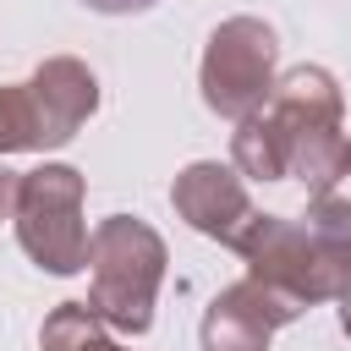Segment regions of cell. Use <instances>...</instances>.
<instances>
[{"mask_svg": "<svg viewBox=\"0 0 351 351\" xmlns=\"http://www.w3.org/2000/svg\"><path fill=\"white\" fill-rule=\"evenodd\" d=\"M285 143V176H296L313 197H329V186L346 176V137H340V88L324 66H296L285 82H274L263 104Z\"/></svg>", "mask_w": 351, "mask_h": 351, "instance_id": "6da1fadb", "label": "cell"}, {"mask_svg": "<svg viewBox=\"0 0 351 351\" xmlns=\"http://www.w3.org/2000/svg\"><path fill=\"white\" fill-rule=\"evenodd\" d=\"M88 269H93L88 307L110 329L143 335L154 324V291L165 280V241L143 219L115 214L88 236Z\"/></svg>", "mask_w": 351, "mask_h": 351, "instance_id": "7a4b0ae2", "label": "cell"}, {"mask_svg": "<svg viewBox=\"0 0 351 351\" xmlns=\"http://www.w3.org/2000/svg\"><path fill=\"white\" fill-rule=\"evenodd\" d=\"M16 236L27 258L49 274H77L88 263L82 176L71 165H38L16 186Z\"/></svg>", "mask_w": 351, "mask_h": 351, "instance_id": "3957f363", "label": "cell"}, {"mask_svg": "<svg viewBox=\"0 0 351 351\" xmlns=\"http://www.w3.org/2000/svg\"><path fill=\"white\" fill-rule=\"evenodd\" d=\"M274 93V33L258 16H230L214 27L203 55V99L208 110L247 121Z\"/></svg>", "mask_w": 351, "mask_h": 351, "instance_id": "277c9868", "label": "cell"}, {"mask_svg": "<svg viewBox=\"0 0 351 351\" xmlns=\"http://www.w3.org/2000/svg\"><path fill=\"white\" fill-rule=\"evenodd\" d=\"M236 252L252 263V280H263V285L285 291L296 307L335 296V274H329V263H324V252H318L313 230H307V225H296V219L252 214V225L241 230Z\"/></svg>", "mask_w": 351, "mask_h": 351, "instance_id": "5b68a950", "label": "cell"}, {"mask_svg": "<svg viewBox=\"0 0 351 351\" xmlns=\"http://www.w3.org/2000/svg\"><path fill=\"white\" fill-rule=\"evenodd\" d=\"M296 313L302 307L285 291H274L263 280H241V285L219 291L214 307L203 313V351H269L274 329L291 324Z\"/></svg>", "mask_w": 351, "mask_h": 351, "instance_id": "8992f818", "label": "cell"}, {"mask_svg": "<svg viewBox=\"0 0 351 351\" xmlns=\"http://www.w3.org/2000/svg\"><path fill=\"white\" fill-rule=\"evenodd\" d=\"M170 203H176V214H181L192 230H203V236H214V241H225V247H236L241 230H247L252 214H258V208L247 203L241 176H236L230 165H214V159L186 165V170L176 176V186H170Z\"/></svg>", "mask_w": 351, "mask_h": 351, "instance_id": "52a82bcc", "label": "cell"}, {"mask_svg": "<svg viewBox=\"0 0 351 351\" xmlns=\"http://www.w3.org/2000/svg\"><path fill=\"white\" fill-rule=\"evenodd\" d=\"M33 99H38V115H44V143L60 148V143H71L77 126L93 115L99 82H93V71H88L82 60L55 55V60H44V66L33 71Z\"/></svg>", "mask_w": 351, "mask_h": 351, "instance_id": "ba28073f", "label": "cell"}, {"mask_svg": "<svg viewBox=\"0 0 351 351\" xmlns=\"http://www.w3.org/2000/svg\"><path fill=\"white\" fill-rule=\"evenodd\" d=\"M307 230L335 274V296H351V203L346 197H313Z\"/></svg>", "mask_w": 351, "mask_h": 351, "instance_id": "9c48e42d", "label": "cell"}, {"mask_svg": "<svg viewBox=\"0 0 351 351\" xmlns=\"http://www.w3.org/2000/svg\"><path fill=\"white\" fill-rule=\"evenodd\" d=\"M236 165L252 181H280L285 176V143H280V126H274L269 110H258L236 126Z\"/></svg>", "mask_w": 351, "mask_h": 351, "instance_id": "30bf717a", "label": "cell"}, {"mask_svg": "<svg viewBox=\"0 0 351 351\" xmlns=\"http://www.w3.org/2000/svg\"><path fill=\"white\" fill-rule=\"evenodd\" d=\"M104 318L88 307V302H60L44 324V351H121L104 329Z\"/></svg>", "mask_w": 351, "mask_h": 351, "instance_id": "8fae6325", "label": "cell"}, {"mask_svg": "<svg viewBox=\"0 0 351 351\" xmlns=\"http://www.w3.org/2000/svg\"><path fill=\"white\" fill-rule=\"evenodd\" d=\"M16 148H49L44 143V115H38V99H33V82L0 88V154H16Z\"/></svg>", "mask_w": 351, "mask_h": 351, "instance_id": "7c38bea8", "label": "cell"}, {"mask_svg": "<svg viewBox=\"0 0 351 351\" xmlns=\"http://www.w3.org/2000/svg\"><path fill=\"white\" fill-rule=\"evenodd\" d=\"M88 11H104V16H132V11H148L154 0H82Z\"/></svg>", "mask_w": 351, "mask_h": 351, "instance_id": "4fadbf2b", "label": "cell"}, {"mask_svg": "<svg viewBox=\"0 0 351 351\" xmlns=\"http://www.w3.org/2000/svg\"><path fill=\"white\" fill-rule=\"evenodd\" d=\"M16 186H22V176L0 170V214H16Z\"/></svg>", "mask_w": 351, "mask_h": 351, "instance_id": "5bb4252c", "label": "cell"}, {"mask_svg": "<svg viewBox=\"0 0 351 351\" xmlns=\"http://www.w3.org/2000/svg\"><path fill=\"white\" fill-rule=\"evenodd\" d=\"M346 307H340V324H346V335H351V296H340Z\"/></svg>", "mask_w": 351, "mask_h": 351, "instance_id": "9a60e30c", "label": "cell"}, {"mask_svg": "<svg viewBox=\"0 0 351 351\" xmlns=\"http://www.w3.org/2000/svg\"><path fill=\"white\" fill-rule=\"evenodd\" d=\"M346 170H351V143H346Z\"/></svg>", "mask_w": 351, "mask_h": 351, "instance_id": "2e32d148", "label": "cell"}]
</instances>
